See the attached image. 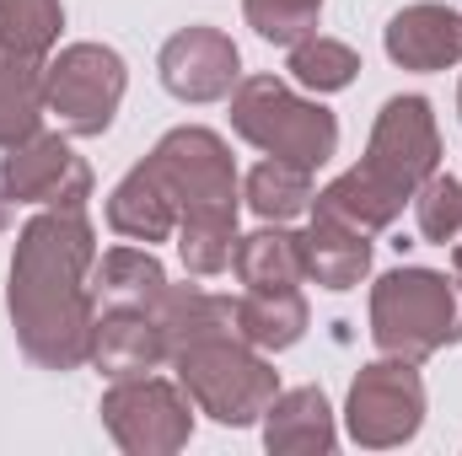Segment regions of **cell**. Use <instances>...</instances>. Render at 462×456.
I'll list each match as a JSON object with an SVG mask.
<instances>
[{
  "instance_id": "obj_1",
  "label": "cell",
  "mask_w": 462,
  "mask_h": 456,
  "mask_svg": "<svg viewBox=\"0 0 462 456\" xmlns=\"http://www.w3.org/2000/svg\"><path fill=\"white\" fill-rule=\"evenodd\" d=\"M92 263H97V236L87 210L43 205L22 226L11 252L5 312L32 365L65 376L92 360V328H97Z\"/></svg>"
},
{
  "instance_id": "obj_2",
  "label": "cell",
  "mask_w": 462,
  "mask_h": 456,
  "mask_svg": "<svg viewBox=\"0 0 462 456\" xmlns=\"http://www.w3.org/2000/svg\"><path fill=\"white\" fill-rule=\"evenodd\" d=\"M231 129L274 161L318 172L339 150V118L318 97L291 92L280 76H242L231 87Z\"/></svg>"
},
{
  "instance_id": "obj_3",
  "label": "cell",
  "mask_w": 462,
  "mask_h": 456,
  "mask_svg": "<svg viewBox=\"0 0 462 456\" xmlns=\"http://www.w3.org/2000/svg\"><path fill=\"white\" fill-rule=\"evenodd\" d=\"M371 343L398 360H430L462 343V285L436 269H393L371 285Z\"/></svg>"
},
{
  "instance_id": "obj_4",
  "label": "cell",
  "mask_w": 462,
  "mask_h": 456,
  "mask_svg": "<svg viewBox=\"0 0 462 456\" xmlns=\"http://www.w3.org/2000/svg\"><path fill=\"white\" fill-rule=\"evenodd\" d=\"M172 365H178V387L194 397V408L231 430L258 424L269 414V403L280 397V370L242 333L189 343L172 354Z\"/></svg>"
},
{
  "instance_id": "obj_5",
  "label": "cell",
  "mask_w": 462,
  "mask_h": 456,
  "mask_svg": "<svg viewBox=\"0 0 462 456\" xmlns=\"http://www.w3.org/2000/svg\"><path fill=\"white\" fill-rule=\"evenodd\" d=\"M145 167L162 178L167 199L178 205V226L183 221H236V161L216 129L205 123L167 129L151 145Z\"/></svg>"
},
{
  "instance_id": "obj_6",
  "label": "cell",
  "mask_w": 462,
  "mask_h": 456,
  "mask_svg": "<svg viewBox=\"0 0 462 456\" xmlns=\"http://www.w3.org/2000/svg\"><path fill=\"white\" fill-rule=\"evenodd\" d=\"M349 172L403 210L420 194V183L430 172H441V129H436L430 103L414 97V92L409 97H387L376 123H371L360 167H349Z\"/></svg>"
},
{
  "instance_id": "obj_7",
  "label": "cell",
  "mask_w": 462,
  "mask_h": 456,
  "mask_svg": "<svg viewBox=\"0 0 462 456\" xmlns=\"http://www.w3.org/2000/svg\"><path fill=\"white\" fill-rule=\"evenodd\" d=\"M129 92V65L108 43H70L43 65V103L65 134L97 140Z\"/></svg>"
},
{
  "instance_id": "obj_8",
  "label": "cell",
  "mask_w": 462,
  "mask_h": 456,
  "mask_svg": "<svg viewBox=\"0 0 462 456\" xmlns=\"http://www.w3.org/2000/svg\"><path fill=\"white\" fill-rule=\"evenodd\" d=\"M97 414L114 446L129 456H172L194 441V397L178 381H162L156 370L114 381Z\"/></svg>"
},
{
  "instance_id": "obj_9",
  "label": "cell",
  "mask_w": 462,
  "mask_h": 456,
  "mask_svg": "<svg viewBox=\"0 0 462 456\" xmlns=\"http://www.w3.org/2000/svg\"><path fill=\"white\" fill-rule=\"evenodd\" d=\"M420 424H425V381H420L414 360L382 354V360L360 365L345 397L349 441L365 451H393V446L414 441Z\"/></svg>"
},
{
  "instance_id": "obj_10",
  "label": "cell",
  "mask_w": 462,
  "mask_h": 456,
  "mask_svg": "<svg viewBox=\"0 0 462 456\" xmlns=\"http://www.w3.org/2000/svg\"><path fill=\"white\" fill-rule=\"evenodd\" d=\"M0 188L16 205H65V210H87L92 199V167L70 150L65 134H32L22 145L5 150L0 161Z\"/></svg>"
},
{
  "instance_id": "obj_11",
  "label": "cell",
  "mask_w": 462,
  "mask_h": 456,
  "mask_svg": "<svg viewBox=\"0 0 462 456\" xmlns=\"http://www.w3.org/2000/svg\"><path fill=\"white\" fill-rule=\"evenodd\" d=\"M156 70L178 103H221L242 81V54L221 27H183L162 43Z\"/></svg>"
},
{
  "instance_id": "obj_12",
  "label": "cell",
  "mask_w": 462,
  "mask_h": 456,
  "mask_svg": "<svg viewBox=\"0 0 462 456\" xmlns=\"http://www.w3.org/2000/svg\"><path fill=\"white\" fill-rule=\"evenodd\" d=\"M172 349L156 323L151 306H97V328H92V365L103 376H151L156 365H167Z\"/></svg>"
},
{
  "instance_id": "obj_13",
  "label": "cell",
  "mask_w": 462,
  "mask_h": 456,
  "mask_svg": "<svg viewBox=\"0 0 462 456\" xmlns=\"http://www.w3.org/2000/svg\"><path fill=\"white\" fill-rule=\"evenodd\" d=\"M382 43H387V59L403 70H452L462 59V11L436 5V0L403 5L387 22Z\"/></svg>"
},
{
  "instance_id": "obj_14",
  "label": "cell",
  "mask_w": 462,
  "mask_h": 456,
  "mask_svg": "<svg viewBox=\"0 0 462 456\" xmlns=\"http://www.w3.org/2000/svg\"><path fill=\"white\" fill-rule=\"evenodd\" d=\"M258 424H263V446L274 456H328L339 446L334 408H328L323 387H291V392H280Z\"/></svg>"
},
{
  "instance_id": "obj_15",
  "label": "cell",
  "mask_w": 462,
  "mask_h": 456,
  "mask_svg": "<svg viewBox=\"0 0 462 456\" xmlns=\"http://www.w3.org/2000/svg\"><path fill=\"white\" fill-rule=\"evenodd\" d=\"M108 226H114L118 236H129V242H145V247L178 236V205L167 199L162 178H156L145 161L129 167L114 183V194H108Z\"/></svg>"
},
{
  "instance_id": "obj_16",
  "label": "cell",
  "mask_w": 462,
  "mask_h": 456,
  "mask_svg": "<svg viewBox=\"0 0 462 456\" xmlns=\"http://www.w3.org/2000/svg\"><path fill=\"white\" fill-rule=\"evenodd\" d=\"M301 258H307V279L312 285H323V290H355L371 274V236L345 226V221L312 215V226L301 231Z\"/></svg>"
},
{
  "instance_id": "obj_17",
  "label": "cell",
  "mask_w": 462,
  "mask_h": 456,
  "mask_svg": "<svg viewBox=\"0 0 462 456\" xmlns=\"http://www.w3.org/2000/svg\"><path fill=\"white\" fill-rule=\"evenodd\" d=\"M236 279L247 290H291L307 279V258H301V231H285V221H263V231L236 236V258H231Z\"/></svg>"
},
{
  "instance_id": "obj_18",
  "label": "cell",
  "mask_w": 462,
  "mask_h": 456,
  "mask_svg": "<svg viewBox=\"0 0 462 456\" xmlns=\"http://www.w3.org/2000/svg\"><path fill=\"white\" fill-rule=\"evenodd\" d=\"M162 333H167V349H189V343L205 339H226L236 333V301L226 296H210V290H189V285H167L156 301H151Z\"/></svg>"
},
{
  "instance_id": "obj_19",
  "label": "cell",
  "mask_w": 462,
  "mask_h": 456,
  "mask_svg": "<svg viewBox=\"0 0 462 456\" xmlns=\"http://www.w3.org/2000/svg\"><path fill=\"white\" fill-rule=\"evenodd\" d=\"M43 65L49 59H27V54H11L0 49V150L32 140L43 129Z\"/></svg>"
},
{
  "instance_id": "obj_20",
  "label": "cell",
  "mask_w": 462,
  "mask_h": 456,
  "mask_svg": "<svg viewBox=\"0 0 462 456\" xmlns=\"http://www.w3.org/2000/svg\"><path fill=\"white\" fill-rule=\"evenodd\" d=\"M97 306H151L167 290V269L151 247H108L92 263Z\"/></svg>"
},
{
  "instance_id": "obj_21",
  "label": "cell",
  "mask_w": 462,
  "mask_h": 456,
  "mask_svg": "<svg viewBox=\"0 0 462 456\" xmlns=\"http://www.w3.org/2000/svg\"><path fill=\"white\" fill-rule=\"evenodd\" d=\"M236 333L253 349H263V354L301 343V333H307V296L296 285L291 290H247L236 301Z\"/></svg>"
},
{
  "instance_id": "obj_22",
  "label": "cell",
  "mask_w": 462,
  "mask_h": 456,
  "mask_svg": "<svg viewBox=\"0 0 462 456\" xmlns=\"http://www.w3.org/2000/svg\"><path fill=\"white\" fill-rule=\"evenodd\" d=\"M242 199H247V210L258 215V221H296V215H307L312 210V172L307 167H291V161H258L253 172H247V183H242Z\"/></svg>"
},
{
  "instance_id": "obj_23",
  "label": "cell",
  "mask_w": 462,
  "mask_h": 456,
  "mask_svg": "<svg viewBox=\"0 0 462 456\" xmlns=\"http://www.w3.org/2000/svg\"><path fill=\"white\" fill-rule=\"evenodd\" d=\"M65 27V5L60 0H0V49L27 54V59H49Z\"/></svg>"
},
{
  "instance_id": "obj_24",
  "label": "cell",
  "mask_w": 462,
  "mask_h": 456,
  "mask_svg": "<svg viewBox=\"0 0 462 456\" xmlns=\"http://www.w3.org/2000/svg\"><path fill=\"white\" fill-rule=\"evenodd\" d=\"M285 70L307 87V92H345L349 81L360 76V54L339 43V38H323V32H312V38H301V43H291V59H285Z\"/></svg>"
},
{
  "instance_id": "obj_25",
  "label": "cell",
  "mask_w": 462,
  "mask_h": 456,
  "mask_svg": "<svg viewBox=\"0 0 462 456\" xmlns=\"http://www.w3.org/2000/svg\"><path fill=\"white\" fill-rule=\"evenodd\" d=\"M242 16L247 27L263 38V43H301L318 32V16H323V0H242Z\"/></svg>"
},
{
  "instance_id": "obj_26",
  "label": "cell",
  "mask_w": 462,
  "mask_h": 456,
  "mask_svg": "<svg viewBox=\"0 0 462 456\" xmlns=\"http://www.w3.org/2000/svg\"><path fill=\"white\" fill-rule=\"evenodd\" d=\"M178 258L199 279L231 269V258H236V221H183L178 226Z\"/></svg>"
},
{
  "instance_id": "obj_27",
  "label": "cell",
  "mask_w": 462,
  "mask_h": 456,
  "mask_svg": "<svg viewBox=\"0 0 462 456\" xmlns=\"http://www.w3.org/2000/svg\"><path fill=\"white\" fill-rule=\"evenodd\" d=\"M414 221H420V236L425 242H457L462 236V178H441L430 172L414 194Z\"/></svg>"
},
{
  "instance_id": "obj_28",
  "label": "cell",
  "mask_w": 462,
  "mask_h": 456,
  "mask_svg": "<svg viewBox=\"0 0 462 456\" xmlns=\"http://www.w3.org/2000/svg\"><path fill=\"white\" fill-rule=\"evenodd\" d=\"M11 226V199H5V188H0V231Z\"/></svg>"
},
{
  "instance_id": "obj_29",
  "label": "cell",
  "mask_w": 462,
  "mask_h": 456,
  "mask_svg": "<svg viewBox=\"0 0 462 456\" xmlns=\"http://www.w3.org/2000/svg\"><path fill=\"white\" fill-rule=\"evenodd\" d=\"M452 279L462 285V242H457V252H452Z\"/></svg>"
},
{
  "instance_id": "obj_30",
  "label": "cell",
  "mask_w": 462,
  "mask_h": 456,
  "mask_svg": "<svg viewBox=\"0 0 462 456\" xmlns=\"http://www.w3.org/2000/svg\"><path fill=\"white\" fill-rule=\"evenodd\" d=\"M457 114H462V87H457Z\"/></svg>"
}]
</instances>
